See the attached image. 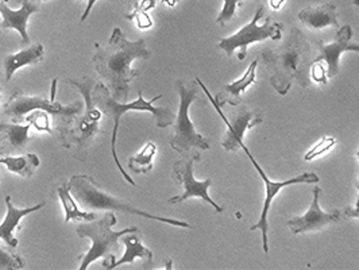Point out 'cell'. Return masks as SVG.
Listing matches in <instances>:
<instances>
[{
    "label": "cell",
    "instance_id": "obj_1",
    "mask_svg": "<svg viewBox=\"0 0 359 270\" xmlns=\"http://www.w3.org/2000/svg\"><path fill=\"white\" fill-rule=\"evenodd\" d=\"M95 48H97L93 55L96 71L107 81L111 95L122 103L126 102L130 83L140 76V71L133 69L131 64L137 60H147L151 55L146 42L144 39L128 41L122 30L115 27L107 45L100 48L96 43Z\"/></svg>",
    "mask_w": 359,
    "mask_h": 270
},
{
    "label": "cell",
    "instance_id": "obj_2",
    "mask_svg": "<svg viewBox=\"0 0 359 270\" xmlns=\"http://www.w3.org/2000/svg\"><path fill=\"white\" fill-rule=\"evenodd\" d=\"M262 61L269 71L270 84L280 95H287L293 81L306 88L309 86L312 49L300 29H292L283 46L266 49Z\"/></svg>",
    "mask_w": 359,
    "mask_h": 270
},
{
    "label": "cell",
    "instance_id": "obj_3",
    "mask_svg": "<svg viewBox=\"0 0 359 270\" xmlns=\"http://www.w3.org/2000/svg\"><path fill=\"white\" fill-rule=\"evenodd\" d=\"M162 95L154 96L151 100H144L142 90H140L138 99L131 102V103H122L119 100H116L112 95L111 90H108L104 84H97L93 88V103L95 106L102 111V114H104L107 118L112 119L114 126H112V137H111V153H112V158L114 162L116 163L119 172L122 173V176L125 177V180L128 181V184H131L133 187H137L135 181L133 180L125 168L122 166V163L118 158L116 154V137H118V128H119V123H121V118L128 112V111H144V112H150L153 114V116L156 118L157 126L160 128H165V127L173 125L175 122V115L173 112L166 107H156L153 103H156L157 100L161 99Z\"/></svg>",
    "mask_w": 359,
    "mask_h": 270
},
{
    "label": "cell",
    "instance_id": "obj_4",
    "mask_svg": "<svg viewBox=\"0 0 359 270\" xmlns=\"http://www.w3.org/2000/svg\"><path fill=\"white\" fill-rule=\"evenodd\" d=\"M68 182H69V188H71V194H72L73 198L84 210H92V211H96V210L122 211L125 214L142 216V217H146V219L157 220V222L166 223V224H170V226L184 227V229H192V226L189 223H187V222H181V220L165 217V216L147 214L144 211H141V210L133 207L131 204L125 203L123 200H119V198L109 195L108 192L102 191L96 185V182L93 181V179L90 176H87V175H74Z\"/></svg>",
    "mask_w": 359,
    "mask_h": 270
},
{
    "label": "cell",
    "instance_id": "obj_5",
    "mask_svg": "<svg viewBox=\"0 0 359 270\" xmlns=\"http://www.w3.org/2000/svg\"><path fill=\"white\" fill-rule=\"evenodd\" d=\"M116 223V216L108 212L100 220H90V223H83L76 227V233L80 238H90L92 241L90 250L86 252L80 270L88 269L92 262L99 258L104 259V269H109L115 262V255L112 252L119 249L118 241L123 235L138 233L137 227L125 229L122 231H112V226Z\"/></svg>",
    "mask_w": 359,
    "mask_h": 270
},
{
    "label": "cell",
    "instance_id": "obj_6",
    "mask_svg": "<svg viewBox=\"0 0 359 270\" xmlns=\"http://www.w3.org/2000/svg\"><path fill=\"white\" fill-rule=\"evenodd\" d=\"M176 90L180 96L179 114L173 122L169 144L173 150L184 157H187L195 149L208 150L211 147L210 141L198 134L189 118V108L198 96V81L177 80Z\"/></svg>",
    "mask_w": 359,
    "mask_h": 270
},
{
    "label": "cell",
    "instance_id": "obj_7",
    "mask_svg": "<svg viewBox=\"0 0 359 270\" xmlns=\"http://www.w3.org/2000/svg\"><path fill=\"white\" fill-rule=\"evenodd\" d=\"M264 13H265V8L259 7L255 11L254 18L252 19L250 23L243 26L233 36H227V38H223L219 41V43H217L219 49L226 52L229 57H233V54L238 52V58L245 60L249 45H252L254 42H262L268 38H271L273 41H280L283 38L284 26L281 23L273 22L270 17L265 19V23L262 26H259L258 22L264 15Z\"/></svg>",
    "mask_w": 359,
    "mask_h": 270
},
{
    "label": "cell",
    "instance_id": "obj_8",
    "mask_svg": "<svg viewBox=\"0 0 359 270\" xmlns=\"http://www.w3.org/2000/svg\"><path fill=\"white\" fill-rule=\"evenodd\" d=\"M57 79H54L52 83V93L50 99L46 97H39V96H29L22 92H15L8 103L4 107V114L11 118L15 122H22L23 116L26 114H30L36 109H42L46 111L48 114L52 115H58V116H65V118H76L83 114L84 109V102L77 100L72 104L64 106L58 102H55V90H57Z\"/></svg>",
    "mask_w": 359,
    "mask_h": 270
},
{
    "label": "cell",
    "instance_id": "obj_9",
    "mask_svg": "<svg viewBox=\"0 0 359 270\" xmlns=\"http://www.w3.org/2000/svg\"><path fill=\"white\" fill-rule=\"evenodd\" d=\"M242 149L245 150V153H246V156L249 157V160L252 161V165H254V168H255V170L258 172V175H259V177L264 180L265 182V189H266V196H265V203H264V208H262V214H261V217H259V220L255 223V224H252V227H250V230L254 231V230H261V233H262V249H264V252H269V238H268V231H269V224H268V214H269L270 205H271V201H273V198H276L284 188H287V187H290V185H294V184H318L320 179H319V176L318 175H315V173H303V175H300V176H297V177H294V179H289V180L285 181H273L270 180L269 177L266 176V173H265V170L259 166V163L255 161V158L252 157V153H250V150L248 149V146L246 144H243L242 146Z\"/></svg>",
    "mask_w": 359,
    "mask_h": 270
},
{
    "label": "cell",
    "instance_id": "obj_10",
    "mask_svg": "<svg viewBox=\"0 0 359 270\" xmlns=\"http://www.w3.org/2000/svg\"><path fill=\"white\" fill-rule=\"evenodd\" d=\"M195 80L198 81V87L204 90V93L208 96V100L212 103V106L215 107L220 118L227 125V131L224 133V137L222 140V146L227 151H236L238 149H242V146L245 144H243L245 133L264 122V112L261 109H249V108L242 107L233 115V119L229 121V118L223 114L222 108L216 104L214 97L211 96L207 87L201 83V80L198 77H196Z\"/></svg>",
    "mask_w": 359,
    "mask_h": 270
},
{
    "label": "cell",
    "instance_id": "obj_11",
    "mask_svg": "<svg viewBox=\"0 0 359 270\" xmlns=\"http://www.w3.org/2000/svg\"><path fill=\"white\" fill-rule=\"evenodd\" d=\"M200 160L198 153H194L192 157L187 160H181L175 163L173 166V177L175 180L180 182L184 188V194L179 196H173L169 198V204H180L185 200L191 198H203L205 203L211 204L215 208L216 212H223V207L216 204L215 201L208 195V189L212 184V180L198 181L194 176V163Z\"/></svg>",
    "mask_w": 359,
    "mask_h": 270
},
{
    "label": "cell",
    "instance_id": "obj_12",
    "mask_svg": "<svg viewBox=\"0 0 359 270\" xmlns=\"http://www.w3.org/2000/svg\"><path fill=\"white\" fill-rule=\"evenodd\" d=\"M353 29L351 26L346 25L341 27L335 36L334 42L323 43L319 42V50L313 60V62H322L327 64V79H332L339 73V61L341 55L344 52H355L359 53V43H353Z\"/></svg>",
    "mask_w": 359,
    "mask_h": 270
},
{
    "label": "cell",
    "instance_id": "obj_13",
    "mask_svg": "<svg viewBox=\"0 0 359 270\" xmlns=\"http://www.w3.org/2000/svg\"><path fill=\"white\" fill-rule=\"evenodd\" d=\"M313 198L312 203L306 212V215L293 217L287 222V227L292 230L294 235L303 234V233H311L320 230L328 224L337 223L341 220V211L334 210L331 212H325L320 208L319 204V196H320V188H313Z\"/></svg>",
    "mask_w": 359,
    "mask_h": 270
},
{
    "label": "cell",
    "instance_id": "obj_14",
    "mask_svg": "<svg viewBox=\"0 0 359 270\" xmlns=\"http://www.w3.org/2000/svg\"><path fill=\"white\" fill-rule=\"evenodd\" d=\"M39 0H22V6L19 10H11L8 7V0L0 1V14H1V29H13L17 30L22 38V45L30 43V36L27 33V22L30 17L41 10Z\"/></svg>",
    "mask_w": 359,
    "mask_h": 270
},
{
    "label": "cell",
    "instance_id": "obj_15",
    "mask_svg": "<svg viewBox=\"0 0 359 270\" xmlns=\"http://www.w3.org/2000/svg\"><path fill=\"white\" fill-rule=\"evenodd\" d=\"M99 131V119L90 116L88 114L79 115L72 118V125L65 128L62 133V141L65 147H83L90 142Z\"/></svg>",
    "mask_w": 359,
    "mask_h": 270
},
{
    "label": "cell",
    "instance_id": "obj_16",
    "mask_svg": "<svg viewBox=\"0 0 359 270\" xmlns=\"http://www.w3.org/2000/svg\"><path fill=\"white\" fill-rule=\"evenodd\" d=\"M257 67H258V60H254L250 64V67L248 68V71L239 80L233 81L231 84L223 86L220 92H217L216 97H214L216 104L220 108L224 107L226 104H230L233 107L241 106L242 104V93L255 83Z\"/></svg>",
    "mask_w": 359,
    "mask_h": 270
},
{
    "label": "cell",
    "instance_id": "obj_17",
    "mask_svg": "<svg viewBox=\"0 0 359 270\" xmlns=\"http://www.w3.org/2000/svg\"><path fill=\"white\" fill-rule=\"evenodd\" d=\"M6 205H7V214L4 220L0 223V239L4 241L7 246L17 248L18 239L14 236V230L20 229L19 224L25 216L30 215L32 212L43 208L45 203L36 204L34 207H29V208H15L14 204L11 203V198L6 196Z\"/></svg>",
    "mask_w": 359,
    "mask_h": 270
},
{
    "label": "cell",
    "instance_id": "obj_18",
    "mask_svg": "<svg viewBox=\"0 0 359 270\" xmlns=\"http://www.w3.org/2000/svg\"><path fill=\"white\" fill-rule=\"evenodd\" d=\"M297 17L304 26L312 30H322L328 26L339 27L337 7L331 3L303 8Z\"/></svg>",
    "mask_w": 359,
    "mask_h": 270
},
{
    "label": "cell",
    "instance_id": "obj_19",
    "mask_svg": "<svg viewBox=\"0 0 359 270\" xmlns=\"http://www.w3.org/2000/svg\"><path fill=\"white\" fill-rule=\"evenodd\" d=\"M45 49L41 43H34L30 48H26L20 50L19 53L10 54L4 57L3 65H4V73H6V81H10L14 73L20 68L27 65H34L43 58Z\"/></svg>",
    "mask_w": 359,
    "mask_h": 270
},
{
    "label": "cell",
    "instance_id": "obj_20",
    "mask_svg": "<svg viewBox=\"0 0 359 270\" xmlns=\"http://www.w3.org/2000/svg\"><path fill=\"white\" fill-rule=\"evenodd\" d=\"M32 125H0V156L23 149L30 140Z\"/></svg>",
    "mask_w": 359,
    "mask_h": 270
},
{
    "label": "cell",
    "instance_id": "obj_21",
    "mask_svg": "<svg viewBox=\"0 0 359 270\" xmlns=\"http://www.w3.org/2000/svg\"><path fill=\"white\" fill-rule=\"evenodd\" d=\"M122 243L126 246V252L122 255L121 259L115 261L109 269H115L121 265L125 264H133L137 258L142 259L144 265H151L153 262V252H150L147 248H144L142 242L137 235H127L122 238Z\"/></svg>",
    "mask_w": 359,
    "mask_h": 270
},
{
    "label": "cell",
    "instance_id": "obj_22",
    "mask_svg": "<svg viewBox=\"0 0 359 270\" xmlns=\"http://www.w3.org/2000/svg\"><path fill=\"white\" fill-rule=\"evenodd\" d=\"M57 194H58V198L61 200V204H62L64 211H65V223H68L71 220H74V222H80V220L90 222V220L96 219V214L81 211L77 207V201L73 198L72 194H71L69 182H64L57 189Z\"/></svg>",
    "mask_w": 359,
    "mask_h": 270
},
{
    "label": "cell",
    "instance_id": "obj_23",
    "mask_svg": "<svg viewBox=\"0 0 359 270\" xmlns=\"http://www.w3.org/2000/svg\"><path fill=\"white\" fill-rule=\"evenodd\" d=\"M0 165H4L8 172L17 173L22 177H30L34 175L36 168L39 166V158L36 154H25V156H18V157H3L0 158Z\"/></svg>",
    "mask_w": 359,
    "mask_h": 270
},
{
    "label": "cell",
    "instance_id": "obj_24",
    "mask_svg": "<svg viewBox=\"0 0 359 270\" xmlns=\"http://www.w3.org/2000/svg\"><path fill=\"white\" fill-rule=\"evenodd\" d=\"M67 84H71L76 87L77 90L81 92L84 96V106H86V114H88L93 118L100 119L102 118V111L95 106L92 95H93V88H95V81L90 77H81V79H68L65 81Z\"/></svg>",
    "mask_w": 359,
    "mask_h": 270
},
{
    "label": "cell",
    "instance_id": "obj_25",
    "mask_svg": "<svg viewBox=\"0 0 359 270\" xmlns=\"http://www.w3.org/2000/svg\"><path fill=\"white\" fill-rule=\"evenodd\" d=\"M157 153L154 142H147L144 149L128 160V168L135 173H149L153 169V158Z\"/></svg>",
    "mask_w": 359,
    "mask_h": 270
},
{
    "label": "cell",
    "instance_id": "obj_26",
    "mask_svg": "<svg viewBox=\"0 0 359 270\" xmlns=\"http://www.w3.org/2000/svg\"><path fill=\"white\" fill-rule=\"evenodd\" d=\"M27 122L32 126L36 127L38 131H43V133H52L50 128V121H49V115L46 111L42 109H36L33 111L30 115H27Z\"/></svg>",
    "mask_w": 359,
    "mask_h": 270
},
{
    "label": "cell",
    "instance_id": "obj_27",
    "mask_svg": "<svg viewBox=\"0 0 359 270\" xmlns=\"http://www.w3.org/2000/svg\"><path fill=\"white\" fill-rule=\"evenodd\" d=\"M335 144H337V140H335V138L324 135L323 138L319 141V144H315V146L306 153L304 160H306V161H311V160H313V158L322 156L324 153H327Z\"/></svg>",
    "mask_w": 359,
    "mask_h": 270
},
{
    "label": "cell",
    "instance_id": "obj_28",
    "mask_svg": "<svg viewBox=\"0 0 359 270\" xmlns=\"http://www.w3.org/2000/svg\"><path fill=\"white\" fill-rule=\"evenodd\" d=\"M23 266V259L19 255L6 252L0 248V269L18 270Z\"/></svg>",
    "mask_w": 359,
    "mask_h": 270
},
{
    "label": "cell",
    "instance_id": "obj_29",
    "mask_svg": "<svg viewBox=\"0 0 359 270\" xmlns=\"http://www.w3.org/2000/svg\"><path fill=\"white\" fill-rule=\"evenodd\" d=\"M243 0H224V6L222 8V11L219 13V17L216 19V22L219 25H226L229 20L235 17L238 7L242 4Z\"/></svg>",
    "mask_w": 359,
    "mask_h": 270
},
{
    "label": "cell",
    "instance_id": "obj_30",
    "mask_svg": "<svg viewBox=\"0 0 359 270\" xmlns=\"http://www.w3.org/2000/svg\"><path fill=\"white\" fill-rule=\"evenodd\" d=\"M126 18L128 19V20L135 19V20H137V25H138V27H140V29H149V27H151V26H153V20H151L150 17L147 15V13H146V11H142L141 8H138V6H137V4H134V10H133V13L127 14Z\"/></svg>",
    "mask_w": 359,
    "mask_h": 270
},
{
    "label": "cell",
    "instance_id": "obj_31",
    "mask_svg": "<svg viewBox=\"0 0 359 270\" xmlns=\"http://www.w3.org/2000/svg\"><path fill=\"white\" fill-rule=\"evenodd\" d=\"M311 76L315 81L325 83L327 81V71L322 62H313L311 68Z\"/></svg>",
    "mask_w": 359,
    "mask_h": 270
},
{
    "label": "cell",
    "instance_id": "obj_32",
    "mask_svg": "<svg viewBox=\"0 0 359 270\" xmlns=\"http://www.w3.org/2000/svg\"><path fill=\"white\" fill-rule=\"evenodd\" d=\"M157 1H158V0H142V1L135 3V4L138 6V8H141L142 11H146V13H147L149 10H151V8H154V7H156Z\"/></svg>",
    "mask_w": 359,
    "mask_h": 270
},
{
    "label": "cell",
    "instance_id": "obj_33",
    "mask_svg": "<svg viewBox=\"0 0 359 270\" xmlns=\"http://www.w3.org/2000/svg\"><path fill=\"white\" fill-rule=\"evenodd\" d=\"M343 214L346 217H359V196L358 200H357V205H355V208H351V207H346L344 208V211H343Z\"/></svg>",
    "mask_w": 359,
    "mask_h": 270
},
{
    "label": "cell",
    "instance_id": "obj_34",
    "mask_svg": "<svg viewBox=\"0 0 359 270\" xmlns=\"http://www.w3.org/2000/svg\"><path fill=\"white\" fill-rule=\"evenodd\" d=\"M96 1H97V0H88V6H87V8H86V11H84V14H83V17H81V22H84L86 19L88 18L90 10H92V7L95 6Z\"/></svg>",
    "mask_w": 359,
    "mask_h": 270
},
{
    "label": "cell",
    "instance_id": "obj_35",
    "mask_svg": "<svg viewBox=\"0 0 359 270\" xmlns=\"http://www.w3.org/2000/svg\"><path fill=\"white\" fill-rule=\"evenodd\" d=\"M284 1H285V0H269L270 7H271L273 10H280L281 6L284 4Z\"/></svg>",
    "mask_w": 359,
    "mask_h": 270
},
{
    "label": "cell",
    "instance_id": "obj_36",
    "mask_svg": "<svg viewBox=\"0 0 359 270\" xmlns=\"http://www.w3.org/2000/svg\"><path fill=\"white\" fill-rule=\"evenodd\" d=\"M161 1L165 3V4H168L169 7H175L176 3H177V0H161Z\"/></svg>",
    "mask_w": 359,
    "mask_h": 270
},
{
    "label": "cell",
    "instance_id": "obj_37",
    "mask_svg": "<svg viewBox=\"0 0 359 270\" xmlns=\"http://www.w3.org/2000/svg\"><path fill=\"white\" fill-rule=\"evenodd\" d=\"M353 4H354V6H357L359 8V0H353Z\"/></svg>",
    "mask_w": 359,
    "mask_h": 270
},
{
    "label": "cell",
    "instance_id": "obj_38",
    "mask_svg": "<svg viewBox=\"0 0 359 270\" xmlns=\"http://www.w3.org/2000/svg\"><path fill=\"white\" fill-rule=\"evenodd\" d=\"M39 1H49V0H39Z\"/></svg>",
    "mask_w": 359,
    "mask_h": 270
},
{
    "label": "cell",
    "instance_id": "obj_39",
    "mask_svg": "<svg viewBox=\"0 0 359 270\" xmlns=\"http://www.w3.org/2000/svg\"><path fill=\"white\" fill-rule=\"evenodd\" d=\"M0 1H1V0H0ZM0 29H1V27H0ZM0 36H1V30H0Z\"/></svg>",
    "mask_w": 359,
    "mask_h": 270
},
{
    "label": "cell",
    "instance_id": "obj_40",
    "mask_svg": "<svg viewBox=\"0 0 359 270\" xmlns=\"http://www.w3.org/2000/svg\"><path fill=\"white\" fill-rule=\"evenodd\" d=\"M0 100H1V93H0Z\"/></svg>",
    "mask_w": 359,
    "mask_h": 270
}]
</instances>
